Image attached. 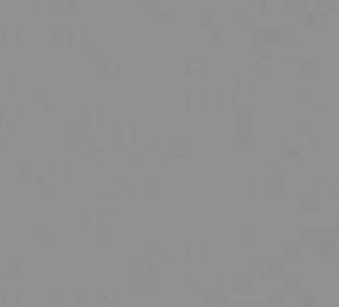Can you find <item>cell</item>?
Here are the masks:
<instances>
[{"instance_id":"cell-1","label":"cell","mask_w":339,"mask_h":307,"mask_svg":"<svg viewBox=\"0 0 339 307\" xmlns=\"http://www.w3.org/2000/svg\"><path fill=\"white\" fill-rule=\"evenodd\" d=\"M289 188V172L286 167H281L278 172H270L265 180H262V191L270 193V196H284Z\"/></svg>"},{"instance_id":"cell-2","label":"cell","mask_w":339,"mask_h":307,"mask_svg":"<svg viewBox=\"0 0 339 307\" xmlns=\"http://www.w3.org/2000/svg\"><path fill=\"white\" fill-rule=\"evenodd\" d=\"M183 259H186V265H204L207 262V241H186Z\"/></svg>"},{"instance_id":"cell-3","label":"cell","mask_w":339,"mask_h":307,"mask_svg":"<svg viewBox=\"0 0 339 307\" xmlns=\"http://www.w3.org/2000/svg\"><path fill=\"white\" fill-rule=\"evenodd\" d=\"M321 207H323V199H321V193H318V191H307V193L299 196V209L307 212V215L321 212Z\"/></svg>"},{"instance_id":"cell-4","label":"cell","mask_w":339,"mask_h":307,"mask_svg":"<svg viewBox=\"0 0 339 307\" xmlns=\"http://www.w3.org/2000/svg\"><path fill=\"white\" fill-rule=\"evenodd\" d=\"M321 72H323V67H321V61H318V59H305L302 64H299V77H302L305 82L318 80V77H321Z\"/></svg>"},{"instance_id":"cell-5","label":"cell","mask_w":339,"mask_h":307,"mask_svg":"<svg viewBox=\"0 0 339 307\" xmlns=\"http://www.w3.org/2000/svg\"><path fill=\"white\" fill-rule=\"evenodd\" d=\"M286 270H289L286 259H268V265L260 270V275L262 278H286Z\"/></svg>"},{"instance_id":"cell-6","label":"cell","mask_w":339,"mask_h":307,"mask_svg":"<svg viewBox=\"0 0 339 307\" xmlns=\"http://www.w3.org/2000/svg\"><path fill=\"white\" fill-rule=\"evenodd\" d=\"M252 291H254V278H249V275L231 278V281H228V294H239V296H244V294H252Z\"/></svg>"},{"instance_id":"cell-7","label":"cell","mask_w":339,"mask_h":307,"mask_svg":"<svg viewBox=\"0 0 339 307\" xmlns=\"http://www.w3.org/2000/svg\"><path fill=\"white\" fill-rule=\"evenodd\" d=\"M281 30H284L281 45H284L286 51H297V48H302V35H299L297 27H281Z\"/></svg>"},{"instance_id":"cell-8","label":"cell","mask_w":339,"mask_h":307,"mask_svg":"<svg viewBox=\"0 0 339 307\" xmlns=\"http://www.w3.org/2000/svg\"><path fill=\"white\" fill-rule=\"evenodd\" d=\"M183 109H186V114H194V111H204L207 109V98H204V93H186L183 96Z\"/></svg>"},{"instance_id":"cell-9","label":"cell","mask_w":339,"mask_h":307,"mask_svg":"<svg viewBox=\"0 0 339 307\" xmlns=\"http://www.w3.org/2000/svg\"><path fill=\"white\" fill-rule=\"evenodd\" d=\"M284 259H286V262H302V259H305V246L289 241V244L284 246Z\"/></svg>"},{"instance_id":"cell-10","label":"cell","mask_w":339,"mask_h":307,"mask_svg":"<svg viewBox=\"0 0 339 307\" xmlns=\"http://www.w3.org/2000/svg\"><path fill=\"white\" fill-rule=\"evenodd\" d=\"M233 138H236L239 146H247L254 138V127L252 125H233Z\"/></svg>"},{"instance_id":"cell-11","label":"cell","mask_w":339,"mask_h":307,"mask_svg":"<svg viewBox=\"0 0 339 307\" xmlns=\"http://www.w3.org/2000/svg\"><path fill=\"white\" fill-rule=\"evenodd\" d=\"M252 72H254V77H260V80H270V77H273V67H270V61L257 59V56H254V61H252Z\"/></svg>"},{"instance_id":"cell-12","label":"cell","mask_w":339,"mask_h":307,"mask_svg":"<svg viewBox=\"0 0 339 307\" xmlns=\"http://www.w3.org/2000/svg\"><path fill=\"white\" fill-rule=\"evenodd\" d=\"M318 254H321L323 259H334L336 257V249H339V244H336V238H323V241H318Z\"/></svg>"},{"instance_id":"cell-13","label":"cell","mask_w":339,"mask_h":307,"mask_svg":"<svg viewBox=\"0 0 339 307\" xmlns=\"http://www.w3.org/2000/svg\"><path fill=\"white\" fill-rule=\"evenodd\" d=\"M220 27L218 24H212V27H204V45L207 48H218L220 45Z\"/></svg>"},{"instance_id":"cell-14","label":"cell","mask_w":339,"mask_h":307,"mask_svg":"<svg viewBox=\"0 0 339 307\" xmlns=\"http://www.w3.org/2000/svg\"><path fill=\"white\" fill-rule=\"evenodd\" d=\"M299 135H302V141H305V143H310V146H318V148L323 146V135H321V133H315V130L310 127V125H305L302 130H299Z\"/></svg>"},{"instance_id":"cell-15","label":"cell","mask_w":339,"mask_h":307,"mask_svg":"<svg viewBox=\"0 0 339 307\" xmlns=\"http://www.w3.org/2000/svg\"><path fill=\"white\" fill-rule=\"evenodd\" d=\"M254 241H257V230H254V225L239 228V244L241 246H254Z\"/></svg>"},{"instance_id":"cell-16","label":"cell","mask_w":339,"mask_h":307,"mask_svg":"<svg viewBox=\"0 0 339 307\" xmlns=\"http://www.w3.org/2000/svg\"><path fill=\"white\" fill-rule=\"evenodd\" d=\"M289 296H302L305 294V281H302V278H294V275H291V278H286V289H284Z\"/></svg>"},{"instance_id":"cell-17","label":"cell","mask_w":339,"mask_h":307,"mask_svg":"<svg viewBox=\"0 0 339 307\" xmlns=\"http://www.w3.org/2000/svg\"><path fill=\"white\" fill-rule=\"evenodd\" d=\"M233 122H236V125H252L254 127V111L236 109V111H233Z\"/></svg>"},{"instance_id":"cell-18","label":"cell","mask_w":339,"mask_h":307,"mask_svg":"<svg viewBox=\"0 0 339 307\" xmlns=\"http://www.w3.org/2000/svg\"><path fill=\"white\" fill-rule=\"evenodd\" d=\"M318 241H321V230H315V228H302V241H299V244H302V246H315Z\"/></svg>"},{"instance_id":"cell-19","label":"cell","mask_w":339,"mask_h":307,"mask_svg":"<svg viewBox=\"0 0 339 307\" xmlns=\"http://www.w3.org/2000/svg\"><path fill=\"white\" fill-rule=\"evenodd\" d=\"M299 101H302V106H305L307 111H315V114H321V111H323V104H321L318 98H313L310 93H302V96H299Z\"/></svg>"},{"instance_id":"cell-20","label":"cell","mask_w":339,"mask_h":307,"mask_svg":"<svg viewBox=\"0 0 339 307\" xmlns=\"http://www.w3.org/2000/svg\"><path fill=\"white\" fill-rule=\"evenodd\" d=\"M183 289L191 291V294H196V296L204 294V286L199 283V278H196V275H186V278H183Z\"/></svg>"},{"instance_id":"cell-21","label":"cell","mask_w":339,"mask_h":307,"mask_svg":"<svg viewBox=\"0 0 339 307\" xmlns=\"http://www.w3.org/2000/svg\"><path fill=\"white\" fill-rule=\"evenodd\" d=\"M284 8L289 14H302L310 8V0H284Z\"/></svg>"},{"instance_id":"cell-22","label":"cell","mask_w":339,"mask_h":307,"mask_svg":"<svg viewBox=\"0 0 339 307\" xmlns=\"http://www.w3.org/2000/svg\"><path fill=\"white\" fill-rule=\"evenodd\" d=\"M310 8H321V11H328V14H334V16L339 11L336 0H310Z\"/></svg>"},{"instance_id":"cell-23","label":"cell","mask_w":339,"mask_h":307,"mask_svg":"<svg viewBox=\"0 0 339 307\" xmlns=\"http://www.w3.org/2000/svg\"><path fill=\"white\" fill-rule=\"evenodd\" d=\"M186 74H188V77H204V74H207V67H204V64H199V61H188L186 64Z\"/></svg>"},{"instance_id":"cell-24","label":"cell","mask_w":339,"mask_h":307,"mask_svg":"<svg viewBox=\"0 0 339 307\" xmlns=\"http://www.w3.org/2000/svg\"><path fill=\"white\" fill-rule=\"evenodd\" d=\"M233 22H239L241 27H247V30H252L254 22H252V16L244 11V8H233Z\"/></svg>"},{"instance_id":"cell-25","label":"cell","mask_w":339,"mask_h":307,"mask_svg":"<svg viewBox=\"0 0 339 307\" xmlns=\"http://www.w3.org/2000/svg\"><path fill=\"white\" fill-rule=\"evenodd\" d=\"M199 22H202V27L218 24V11H215V8H204V11L199 14Z\"/></svg>"},{"instance_id":"cell-26","label":"cell","mask_w":339,"mask_h":307,"mask_svg":"<svg viewBox=\"0 0 339 307\" xmlns=\"http://www.w3.org/2000/svg\"><path fill=\"white\" fill-rule=\"evenodd\" d=\"M302 27H307V30H315V8H307V11H302Z\"/></svg>"},{"instance_id":"cell-27","label":"cell","mask_w":339,"mask_h":307,"mask_svg":"<svg viewBox=\"0 0 339 307\" xmlns=\"http://www.w3.org/2000/svg\"><path fill=\"white\" fill-rule=\"evenodd\" d=\"M305 151H302V146H286V159H302Z\"/></svg>"},{"instance_id":"cell-28","label":"cell","mask_w":339,"mask_h":307,"mask_svg":"<svg viewBox=\"0 0 339 307\" xmlns=\"http://www.w3.org/2000/svg\"><path fill=\"white\" fill-rule=\"evenodd\" d=\"M212 106H215V111H225V109H228V96H225V93H218Z\"/></svg>"},{"instance_id":"cell-29","label":"cell","mask_w":339,"mask_h":307,"mask_svg":"<svg viewBox=\"0 0 339 307\" xmlns=\"http://www.w3.org/2000/svg\"><path fill=\"white\" fill-rule=\"evenodd\" d=\"M249 193H252V196L262 193V178H257V175H254V178L249 180Z\"/></svg>"},{"instance_id":"cell-30","label":"cell","mask_w":339,"mask_h":307,"mask_svg":"<svg viewBox=\"0 0 339 307\" xmlns=\"http://www.w3.org/2000/svg\"><path fill=\"white\" fill-rule=\"evenodd\" d=\"M215 294H228V278H215Z\"/></svg>"},{"instance_id":"cell-31","label":"cell","mask_w":339,"mask_h":307,"mask_svg":"<svg viewBox=\"0 0 339 307\" xmlns=\"http://www.w3.org/2000/svg\"><path fill=\"white\" fill-rule=\"evenodd\" d=\"M334 185V180H331V175H318V188H331Z\"/></svg>"},{"instance_id":"cell-32","label":"cell","mask_w":339,"mask_h":307,"mask_svg":"<svg viewBox=\"0 0 339 307\" xmlns=\"http://www.w3.org/2000/svg\"><path fill=\"white\" fill-rule=\"evenodd\" d=\"M254 8H257V14H268L270 0H254Z\"/></svg>"},{"instance_id":"cell-33","label":"cell","mask_w":339,"mask_h":307,"mask_svg":"<svg viewBox=\"0 0 339 307\" xmlns=\"http://www.w3.org/2000/svg\"><path fill=\"white\" fill-rule=\"evenodd\" d=\"M164 191V180L162 178H154L151 180V193H162Z\"/></svg>"},{"instance_id":"cell-34","label":"cell","mask_w":339,"mask_h":307,"mask_svg":"<svg viewBox=\"0 0 339 307\" xmlns=\"http://www.w3.org/2000/svg\"><path fill=\"white\" fill-rule=\"evenodd\" d=\"M262 267H265V259H252L249 262V270H254V273H260Z\"/></svg>"},{"instance_id":"cell-35","label":"cell","mask_w":339,"mask_h":307,"mask_svg":"<svg viewBox=\"0 0 339 307\" xmlns=\"http://www.w3.org/2000/svg\"><path fill=\"white\" fill-rule=\"evenodd\" d=\"M265 167H268V175H270V172H278L281 167H284V162H273V159H270V162H268Z\"/></svg>"},{"instance_id":"cell-36","label":"cell","mask_w":339,"mask_h":307,"mask_svg":"<svg viewBox=\"0 0 339 307\" xmlns=\"http://www.w3.org/2000/svg\"><path fill=\"white\" fill-rule=\"evenodd\" d=\"M154 254H156L159 259H169V254H167V252H164V249H162V246H159V244L154 246Z\"/></svg>"},{"instance_id":"cell-37","label":"cell","mask_w":339,"mask_h":307,"mask_svg":"<svg viewBox=\"0 0 339 307\" xmlns=\"http://www.w3.org/2000/svg\"><path fill=\"white\" fill-rule=\"evenodd\" d=\"M270 304H284V296H270Z\"/></svg>"},{"instance_id":"cell-38","label":"cell","mask_w":339,"mask_h":307,"mask_svg":"<svg viewBox=\"0 0 339 307\" xmlns=\"http://www.w3.org/2000/svg\"><path fill=\"white\" fill-rule=\"evenodd\" d=\"M331 180H334V185H336V188H339V175H334V178H331Z\"/></svg>"},{"instance_id":"cell-39","label":"cell","mask_w":339,"mask_h":307,"mask_svg":"<svg viewBox=\"0 0 339 307\" xmlns=\"http://www.w3.org/2000/svg\"><path fill=\"white\" fill-rule=\"evenodd\" d=\"M334 275L339 278V259H336V267H334Z\"/></svg>"},{"instance_id":"cell-40","label":"cell","mask_w":339,"mask_h":307,"mask_svg":"<svg viewBox=\"0 0 339 307\" xmlns=\"http://www.w3.org/2000/svg\"><path fill=\"white\" fill-rule=\"evenodd\" d=\"M336 228H339V212H336Z\"/></svg>"},{"instance_id":"cell-41","label":"cell","mask_w":339,"mask_h":307,"mask_svg":"<svg viewBox=\"0 0 339 307\" xmlns=\"http://www.w3.org/2000/svg\"><path fill=\"white\" fill-rule=\"evenodd\" d=\"M336 90H339V80H336Z\"/></svg>"}]
</instances>
